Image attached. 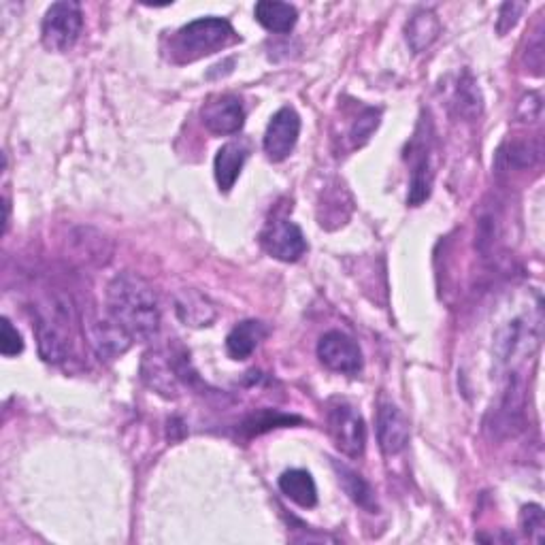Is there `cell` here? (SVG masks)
<instances>
[{"label": "cell", "instance_id": "cell-1", "mask_svg": "<svg viewBox=\"0 0 545 545\" xmlns=\"http://www.w3.org/2000/svg\"><path fill=\"white\" fill-rule=\"evenodd\" d=\"M107 309L132 339H152L160 328L154 288L137 273H120L107 288Z\"/></svg>", "mask_w": 545, "mask_h": 545}, {"label": "cell", "instance_id": "cell-2", "mask_svg": "<svg viewBox=\"0 0 545 545\" xmlns=\"http://www.w3.org/2000/svg\"><path fill=\"white\" fill-rule=\"evenodd\" d=\"M237 41V32L226 20L203 18L179 28L171 39V56L175 62H196L222 52Z\"/></svg>", "mask_w": 545, "mask_h": 545}, {"label": "cell", "instance_id": "cell-3", "mask_svg": "<svg viewBox=\"0 0 545 545\" xmlns=\"http://www.w3.org/2000/svg\"><path fill=\"white\" fill-rule=\"evenodd\" d=\"M75 324V309L66 294L52 296L39 311L37 322V339L39 354L47 362H62L71 352Z\"/></svg>", "mask_w": 545, "mask_h": 545}, {"label": "cell", "instance_id": "cell-4", "mask_svg": "<svg viewBox=\"0 0 545 545\" xmlns=\"http://www.w3.org/2000/svg\"><path fill=\"white\" fill-rule=\"evenodd\" d=\"M541 343V316H520L499 328L494 337V356L501 367H514L533 356Z\"/></svg>", "mask_w": 545, "mask_h": 545}, {"label": "cell", "instance_id": "cell-5", "mask_svg": "<svg viewBox=\"0 0 545 545\" xmlns=\"http://www.w3.org/2000/svg\"><path fill=\"white\" fill-rule=\"evenodd\" d=\"M328 435L337 450L350 458H360L367 445V426L360 411L343 399L330 401L328 405Z\"/></svg>", "mask_w": 545, "mask_h": 545}, {"label": "cell", "instance_id": "cell-6", "mask_svg": "<svg viewBox=\"0 0 545 545\" xmlns=\"http://www.w3.org/2000/svg\"><path fill=\"white\" fill-rule=\"evenodd\" d=\"M81 28H84V13L77 3H56L47 9L43 26H41V41L49 52L64 54L77 43Z\"/></svg>", "mask_w": 545, "mask_h": 545}, {"label": "cell", "instance_id": "cell-7", "mask_svg": "<svg viewBox=\"0 0 545 545\" xmlns=\"http://www.w3.org/2000/svg\"><path fill=\"white\" fill-rule=\"evenodd\" d=\"M84 328H86L92 350L105 360H115L124 356L130 350L132 341H135L130 337L128 330L111 316V313H107V316H101V313H90V316L84 320Z\"/></svg>", "mask_w": 545, "mask_h": 545}, {"label": "cell", "instance_id": "cell-8", "mask_svg": "<svg viewBox=\"0 0 545 545\" xmlns=\"http://www.w3.org/2000/svg\"><path fill=\"white\" fill-rule=\"evenodd\" d=\"M260 243L264 247V252L282 262H296L307 252L303 230L286 218H277L269 222L267 228L262 230Z\"/></svg>", "mask_w": 545, "mask_h": 545}, {"label": "cell", "instance_id": "cell-9", "mask_svg": "<svg viewBox=\"0 0 545 545\" xmlns=\"http://www.w3.org/2000/svg\"><path fill=\"white\" fill-rule=\"evenodd\" d=\"M524 420V379L518 371L507 373L505 386L497 409L492 414V431L497 435L509 437L516 435Z\"/></svg>", "mask_w": 545, "mask_h": 545}, {"label": "cell", "instance_id": "cell-10", "mask_svg": "<svg viewBox=\"0 0 545 545\" xmlns=\"http://www.w3.org/2000/svg\"><path fill=\"white\" fill-rule=\"evenodd\" d=\"M301 135V118L292 107L279 109L264 132V154L271 162H284L296 147Z\"/></svg>", "mask_w": 545, "mask_h": 545}, {"label": "cell", "instance_id": "cell-11", "mask_svg": "<svg viewBox=\"0 0 545 545\" xmlns=\"http://www.w3.org/2000/svg\"><path fill=\"white\" fill-rule=\"evenodd\" d=\"M318 358L322 365L335 373L356 375L362 371V352L358 343L339 333V330H330L318 343Z\"/></svg>", "mask_w": 545, "mask_h": 545}, {"label": "cell", "instance_id": "cell-12", "mask_svg": "<svg viewBox=\"0 0 545 545\" xmlns=\"http://www.w3.org/2000/svg\"><path fill=\"white\" fill-rule=\"evenodd\" d=\"M201 118L213 135H235V132L243 128L245 111L237 96L218 94V96H211L203 105Z\"/></svg>", "mask_w": 545, "mask_h": 545}, {"label": "cell", "instance_id": "cell-13", "mask_svg": "<svg viewBox=\"0 0 545 545\" xmlns=\"http://www.w3.org/2000/svg\"><path fill=\"white\" fill-rule=\"evenodd\" d=\"M377 441L386 456L401 454L409 443V420L392 403H384L377 411Z\"/></svg>", "mask_w": 545, "mask_h": 545}, {"label": "cell", "instance_id": "cell-14", "mask_svg": "<svg viewBox=\"0 0 545 545\" xmlns=\"http://www.w3.org/2000/svg\"><path fill=\"white\" fill-rule=\"evenodd\" d=\"M141 379L164 399H177L179 373L175 362L160 352H147L141 362Z\"/></svg>", "mask_w": 545, "mask_h": 545}, {"label": "cell", "instance_id": "cell-15", "mask_svg": "<svg viewBox=\"0 0 545 545\" xmlns=\"http://www.w3.org/2000/svg\"><path fill=\"white\" fill-rule=\"evenodd\" d=\"M250 156V147L243 141H230L218 150L216 162H213V171H216V181L220 192H230L237 184V179L243 171V164Z\"/></svg>", "mask_w": 545, "mask_h": 545}, {"label": "cell", "instance_id": "cell-16", "mask_svg": "<svg viewBox=\"0 0 545 545\" xmlns=\"http://www.w3.org/2000/svg\"><path fill=\"white\" fill-rule=\"evenodd\" d=\"M175 311L177 318L192 328L209 326L218 316L216 305H213L205 294L196 290H181L175 296Z\"/></svg>", "mask_w": 545, "mask_h": 545}, {"label": "cell", "instance_id": "cell-17", "mask_svg": "<svg viewBox=\"0 0 545 545\" xmlns=\"http://www.w3.org/2000/svg\"><path fill=\"white\" fill-rule=\"evenodd\" d=\"M267 335H269V328L260 320L239 322L226 337V350L230 358L245 360L258 350V345L267 339Z\"/></svg>", "mask_w": 545, "mask_h": 545}, {"label": "cell", "instance_id": "cell-18", "mask_svg": "<svg viewBox=\"0 0 545 545\" xmlns=\"http://www.w3.org/2000/svg\"><path fill=\"white\" fill-rule=\"evenodd\" d=\"M541 160V143L535 139H514L507 141L497 156L499 171H524L533 169Z\"/></svg>", "mask_w": 545, "mask_h": 545}, {"label": "cell", "instance_id": "cell-19", "mask_svg": "<svg viewBox=\"0 0 545 545\" xmlns=\"http://www.w3.org/2000/svg\"><path fill=\"white\" fill-rule=\"evenodd\" d=\"M333 469L337 473V480L343 488V492L348 494V497L360 507L369 511V514H377L379 505H377V497L375 490L371 488V484L362 477L360 473H356L354 469H350L348 465H343V462L333 460Z\"/></svg>", "mask_w": 545, "mask_h": 545}, {"label": "cell", "instance_id": "cell-20", "mask_svg": "<svg viewBox=\"0 0 545 545\" xmlns=\"http://www.w3.org/2000/svg\"><path fill=\"white\" fill-rule=\"evenodd\" d=\"M256 22L277 35H286L296 22H299V11L288 3H277V0H260L254 9Z\"/></svg>", "mask_w": 545, "mask_h": 545}, {"label": "cell", "instance_id": "cell-21", "mask_svg": "<svg viewBox=\"0 0 545 545\" xmlns=\"http://www.w3.org/2000/svg\"><path fill=\"white\" fill-rule=\"evenodd\" d=\"M279 490H282L292 503L305 509L316 507L318 503V488L309 471L290 469L282 473V477H279Z\"/></svg>", "mask_w": 545, "mask_h": 545}, {"label": "cell", "instance_id": "cell-22", "mask_svg": "<svg viewBox=\"0 0 545 545\" xmlns=\"http://www.w3.org/2000/svg\"><path fill=\"white\" fill-rule=\"evenodd\" d=\"M439 35H441V22H439L437 15L428 9L418 11L405 26L407 43L416 54L431 47Z\"/></svg>", "mask_w": 545, "mask_h": 545}, {"label": "cell", "instance_id": "cell-23", "mask_svg": "<svg viewBox=\"0 0 545 545\" xmlns=\"http://www.w3.org/2000/svg\"><path fill=\"white\" fill-rule=\"evenodd\" d=\"M420 156L414 162V171H411V181H409V196L407 203L411 207L422 205L428 196H431L433 190V179H435V169L431 162V150L424 145L418 152Z\"/></svg>", "mask_w": 545, "mask_h": 545}, {"label": "cell", "instance_id": "cell-24", "mask_svg": "<svg viewBox=\"0 0 545 545\" xmlns=\"http://www.w3.org/2000/svg\"><path fill=\"white\" fill-rule=\"evenodd\" d=\"M501 235V218L497 211H484L477 222V235H475V247L484 256L492 252V247L497 245Z\"/></svg>", "mask_w": 545, "mask_h": 545}, {"label": "cell", "instance_id": "cell-25", "mask_svg": "<svg viewBox=\"0 0 545 545\" xmlns=\"http://www.w3.org/2000/svg\"><path fill=\"white\" fill-rule=\"evenodd\" d=\"M292 422H299V418L277 414V411H262V414H256L250 420H245L243 431H247V435L254 437V435L267 433V431H271V428H277V426H288Z\"/></svg>", "mask_w": 545, "mask_h": 545}, {"label": "cell", "instance_id": "cell-26", "mask_svg": "<svg viewBox=\"0 0 545 545\" xmlns=\"http://www.w3.org/2000/svg\"><path fill=\"white\" fill-rule=\"evenodd\" d=\"M520 528L522 533L535 541V543H543V535H545V516L543 509L535 503L524 505L520 511Z\"/></svg>", "mask_w": 545, "mask_h": 545}, {"label": "cell", "instance_id": "cell-27", "mask_svg": "<svg viewBox=\"0 0 545 545\" xmlns=\"http://www.w3.org/2000/svg\"><path fill=\"white\" fill-rule=\"evenodd\" d=\"M379 118H382V111L373 109V107L365 109L358 115L356 122L352 124V130H350V141L354 147L365 145L371 139V135L379 126Z\"/></svg>", "mask_w": 545, "mask_h": 545}, {"label": "cell", "instance_id": "cell-28", "mask_svg": "<svg viewBox=\"0 0 545 545\" xmlns=\"http://www.w3.org/2000/svg\"><path fill=\"white\" fill-rule=\"evenodd\" d=\"M0 352L7 358H13L24 352V339L18 328L11 324L9 318H3V337H0Z\"/></svg>", "mask_w": 545, "mask_h": 545}, {"label": "cell", "instance_id": "cell-29", "mask_svg": "<svg viewBox=\"0 0 545 545\" xmlns=\"http://www.w3.org/2000/svg\"><path fill=\"white\" fill-rule=\"evenodd\" d=\"M526 9L524 3H505L499 11V24H497V30L499 35H505V32H509L511 28H514L520 20L522 11Z\"/></svg>", "mask_w": 545, "mask_h": 545}]
</instances>
